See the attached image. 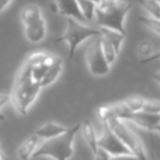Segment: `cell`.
I'll return each instance as SVG.
<instances>
[{"label": "cell", "mask_w": 160, "mask_h": 160, "mask_svg": "<svg viewBox=\"0 0 160 160\" xmlns=\"http://www.w3.org/2000/svg\"><path fill=\"white\" fill-rule=\"evenodd\" d=\"M41 89L40 82L34 81L32 78V67L24 62L17 73L10 93L11 102L18 113L27 115L30 108L38 99Z\"/></svg>", "instance_id": "cell-1"}, {"label": "cell", "mask_w": 160, "mask_h": 160, "mask_svg": "<svg viewBox=\"0 0 160 160\" xmlns=\"http://www.w3.org/2000/svg\"><path fill=\"white\" fill-rule=\"evenodd\" d=\"M81 127V123L71 126L67 133L55 138L46 139L36 148L32 159L40 157H51L54 160H69L73 155V142L76 134Z\"/></svg>", "instance_id": "cell-2"}, {"label": "cell", "mask_w": 160, "mask_h": 160, "mask_svg": "<svg viewBox=\"0 0 160 160\" xmlns=\"http://www.w3.org/2000/svg\"><path fill=\"white\" fill-rule=\"evenodd\" d=\"M131 3L124 0H118L115 3L107 8L97 7L94 20L99 28H108L115 30L126 35L124 22L127 13L131 10Z\"/></svg>", "instance_id": "cell-3"}, {"label": "cell", "mask_w": 160, "mask_h": 160, "mask_svg": "<svg viewBox=\"0 0 160 160\" xmlns=\"http://www.w3.org/2000/svg\"><path fill=\"white\" fill-rule=\"evenodd\" d=\"M94 36H101V32L99 29L91 28L89 25L83 24L82 22H79L76 19L68 18L67 19V28L65 33L57 38L55 42H65L68 43L69 49V58L72 59L77 48L79 45L86 40Z\"/></svg>", "instance_id": "cell-4"}, {"label": "cell", "mask_w": 160, "mask_h": 160, "mask_svg": "<svg viewBox=\"0 0 160 160\" xmlns=\"http://www.w3.org/2000/svg\"><path fill=\"white\" fill-rule=\"evenodd\" d=\"M103 125H105L129 149L132 155L137 157L139 160H148L144 144L142 142L140 138L125 124L124 121L112 118L105 121Z\"/></svg>", "instance_id": "cell-5"}, {"label": "cell", "mask_w": 160, "mask_h": 160, "mask_svg": "<svg viewBox=\"0 0 160 160\" xmlns=\"http://www.w3.org/2000/svg\"><path fill=\"white\" fill-rule=\"evenodd\" d=\"M86 60H87L88 69L91 75L97 76V77H102V76H107L110 72L111 66L108 64L102 53L100 36H97L96 40L87 48Z\"/></svg>", "instance_id": "cell-6"}, {"label": "cell", "mask_w": 160, "mask_h": 160, "mask_svg": "<svg viewBox=\"0 0 160 160\" xmlns=\"http://www.w3.org/2000/svg\"><path fill=\"white\" fill-rule=\"evenodd\" d=\"M103 133L100 137H98V146L104 149L110 156H122V155H132L129 149L105 125Z\"/></svg>", "instance_id": "cell-7"}, {"label": "cell", "mask_w": 160, "mask_h": 160, "mask_svg": "<svg viewBox=\"0 0 160 160\" xmlns=\"http://www.w3.org/2000/svg\"><path fill=\"white\" fill-rule=\"evenodd\" d=\"M126 122H132L146 131L153 132L160 124V114H149L145 112H132Z\"/></svg>", "instance_id": "cell-8"}, {"label": "cell", "mask_w": 160, "mask_h": 160, "mask_svg": "<svg viewBox=\"0 0 160 160\" xmlns=\"http://www.w3.org/2000/svg\"><path fill=\"white\" fill-rule=\"evenodd\" d=\"M55 3L57 7V12L62 16L76 19L77 21L82 23L87 22V20L80 11L77 0H55Z\"/></svg>", "instance_id": "cell-9"}, {"label": "cell", "mask_w": 160, "mask_h": 160, "mask_svg": "<svg viewBox=\"0 0 160 160\" xmlns=\"http://www.w3.org/2000/svg\"><path fill=\"white\" fill-rule=\"evenodd\" d=\"M46 34H47V28L44 18L32 23V24L25 25L24 27L25 38H27V40L29 42L34 43V44L42 42L46 38Z\"/></svg>", "instance_id": "cell-10"}, {"label": "cell", "mask_w": 160, "mask_h": 160, "mask_svg": "<svg viewBox=\"0 0 160 160\" xmlns=\"http://www.w3.org/2000/svg\"><path fill=\"white\" fill-rule=\"evenodd\" d=\"M70 127L62 126V124H58L55 122H46L43 124L41 127H38L34 134L38 136L40 139H51V138H55L57 136H60L62 134L67 133Z\"/></svg>", "instance_id": "cell-11"}, {"label": "cell", "mask_w": 160, "mask_h": 160, "mask_svg": "<svg viewBox=\"0 0 160 160\" xmlns=\"http://www.w3.org/2000/svg\"><path fill=\"white\" fill-rule=\"evenodd\" d=\"M62 68H64V62H62V59L60 57H56L54 64L52 65L51 67H48L45 72L43 79L40 81V86L41 88H46L48 86L53 85L56 80L58 79V77L60 76L62 71Z\"/></svg>", "instance_id": "cell-12"}, {"label": "cell", "mask_w": 160, "mask_h": 160, "mask_svg": "<svg viewBox=\"0 0 160 160\" xmlns=\"http://www.w3.org/2000/svg\"><path fill=\"white\" fill-rule=\"evenodd\" d=\"M40 142H41V139L35 135V134L29 136V137H28L18 148V157L20 158L21 160L32 159V156H33V153L35 152Z\"/></svg>", "instance_id": "cell-13"}, {"label": "cell", "mask_w": 160, "mask_h": 160, "mask_svg": "<svg viewBox=\"0 0 160 160\" xmlns=\"http://www.w3.org/2000/svg\"><path fill=\"white\" fill-rule=\"evenodd\" d=\"M43 18V13L41 8L38 5L34 3H30L21 9L20 11V19L23 25H29L32 23L36 22V21L41 20Z\"/></svg>", "instance_id": "cell-14"}, {"label": "cell", "mask_w": 160, "mask_h": 160, "mask_svg": "<svg viewBox=\"0 0 160 160\" xmlns=\"http://www.w3.org/2000/svg\"><path fill=\"white\" fill-rule=\"evenodd\" d=\"M81 131H82V136L85 138L86 142L88 144L89 148L92 150V153H94L98 149V136H97L96 129H94L92 123L89 120H85L81 123Z\"/></svg>", "instance_id": "cell-15"}, {"label": "cell", "mask_w": 160, "mask_h": 160, "mask_svg": "<svg viewBox=\"0 0 160 160\" xmlns=\"http://www.w3.org/2000/svg\"><path fill=\"white\" fill-rule=\"evenodd\" d=\"M99 30L101 32V36L104 38L107 41H109L113 45L115 51L118 52V54L120 53L121 48H122V44L124 42L126 35L121 33V32L115 31V30L108 29V28H99Z\"/></svg>", "instance_id": "cell-16"}, {"label": "cell", "mask_w": 160, "mask_h": 160, "mask_svg": "<svg viewBox=\"0 0 160 160\" xmlns=\"http://www.w3.org/2000/svg\"><path fill=\"white\" fill-rule=\"evenodd\" d=\"M100 43H101V49H102L103 55H104L108 64L111 66V65H113L114 62H116V59H118V52L115 51L113 45H112L109 41L105 40L104 38H102V36H100Z\"/></svg>", "instance_id": "cell-17"}, {"label": "cell", "mask_w": 160, "mask_h": 160, "mask_svg": "<svg viewBox=\"0 0 160 160\" xmlns=\"http://www.w3.org/2000/svg\"><path fill=\"white\" fill-rule=\"evenodd\" d=\"M78 5H79L80 11L85 17L87 21L94 20V14H96V9L98 6L94 2H92L91 0H77Z\"/></svg>", "instance_id": "cell-18"}, {"label": "cell", "mask_w": 160, "mask_h": 160, "mask_svg": "<svg viewBox=\"0 0 160 160\" xmlns=\"http://www.w3.org/2000/svg\"><path fill=\"white\" fill-rule=\"evenodd\" d=\"M142 8H144L147 12L151 16V18H155L160 20V2L157 0H136Z\"/></svg>", "instance_id": "cell-19"}, {"label": "cell", "mask_w": 160, "mask_h": 160, "mask_svg": "<svg viewBox=\"0 0 160 160\" xmlns=\"http://www.w3.org/2000/svg\"><path fill=\"white\" fill-rule=\"evenodd\" d=\"M145 101L146 99L142 98L140 96H132L128 97L124 100V103L126 104V107L131 110V112L135 113V112H142V108H144Z\"/></svg>", "instance_id": "cell-20"}, {"label": "cell", "mask_w": 160, "mask_h": 160, "mask_svg": "<svg viewBox=\"0 0 160 160\" xmlns=\"http://www.w3.org/2000/svg\"><path fill=\"white\" fill-rule=\"evenodd\" d=\"M137 53H138V55L142 57V59L150 57V56L155 53L153 43L148 40H144V41H142V42H139L137 45Z\"/></svg>", "instance_id": "cell-21"}, {"label": "cell", "mask_w": 160, "mask_h": 160, "mask_svg": "<svg viewBox=\"0 0 160 160\" xmlns=\"http://www.w3.org/2000/svg\"><path fill=\"white\" fill-rule=\"evenodd\" d=\"M139 22H142L144 25H146L149 30H151L155 33L159 34L160 35V20L155 18H147V17H138Z\"/></svg>", "instance_id": "cell-22"}, {"label": "cell", "mask_w": 160, "mask_h": 160, "mask_svg": "<svg viewBox=\"0 0 160 160\" xmlns=\"http://www.w3.org/2000/svg\"><path fill=\"white\" fill-rule=\"evenodd\" d=\"M47 53H44V52H35V53H32L29 57L25 59V62L28 65L33 68V67H36L38 65H42L43 62H44V58L46 56Z\"/></svg>", "instance_id": "cell-23"}, {"label": "cell", "mask_w": 160, "mask_h": 160, "mask_svg": "<svg viewBox=\"0 0 160 160\" xmlns=\"http://www.w3.org/2000/svg\"><path fill=\"white\" fill-rule=\"evenodd\" d=\"M142 112L149 113V114H160V101L147 100L146 99Z\"/></svg>", "instance_id": "cell-24"}, {"label": "cell", "mask_w": 160, "mask_h": 160, "mask_svg": "<svg viewBox=\"0 0 160 160\" xmlns=\"http://www.w3.org/2000/svg\"><path fill=\"white\" fill-rule=\"evenodd\" d=\"M46 70H47V67H45L43 64L38 65V66H36V67H33V68H32V78H33L34 81L40 82L41 80L43 79V77H44Z\"/></svg>", "instance_id": "cell-25"}, {"label": "cell", "mask_w": 160, "mask_h": 160, "mask_svg": "<svg viewBox=\"0 0 160 160\" xmlns=\"http://www.w3.org/2000/svg\"><path fill=\"white\" fill-rule=\"evenodd\" d=\"M93 156H94V160H110L112 157V156H110L104 149L100 148V147H98V149H97V151L93 153Z\"/></svg>", "instance_id": "cell-26"}, {"label": "cell", "mask_w": 160, "mask_h": 160, "mask_svg": "<svg viewBox=\"0 0 160 160\" xmlns=\"http://www.w3.org/2000/svg\"><path fill=\"white\" fill-rule=\"evenodd\" d=\"M9 102H11V96H10V93H0V109H2Z\"/></svg>", "instance_id": "cell-27"}, {"label": "cell", "mask_w": 160, "mask_h": 160, "mask_svg": "<svg viewBox=\"0 0 160 160\" xmlns=\"http://www.w3.org/2000/svg\"><path fill=\"white\" fill-rule=\"evenodd\" d=\"M158 59H160V51L155 52V53H153L150 57L145 58V59H142V60H140V62H142V64H148V62H156V60H158Z\"/></svg>", "instance_id": "cell-28"}, {"label": "cell", "mask_w": 160, "mask_h": 160, "mask_svg": "<svg viewBox=\"0 0 160 160\" xmlns=\"http://www.w3.org/2000/svg\"><path fill=\"white\" fill-rule=\"evenodd\" d=\"M110 160H139L134 155H122V156H114L111 157Z\"/></svg>", "instance_id": "cell-29"}, {"label": "cell", "mask_w": 160, "mask_h": 160, "mask_svg": "<svg viewBox=\"0 0 160 160\" xmlns=\"http://www.w3.org/2000/svg\"><path fill=\"white\" fill-rule=\"evenodd\" d=\"M118 0H101L100 5L98 6L99 8H107V7H110L112 6L113 3H115Z\"/></svg>", "instance_id": "cell-30"}, {"label": "cell", "mask_w": 160, "mask_h": 160, "mask_svg": "<svg viewBox=\"0 0 160 160\" xmlns=\"http://www.w3.org/2000/svg\"><path fill=\"white\" fill-rule=\"evenodd\" d=\"M12 0H0V12H2L6 10V8L11 3Z\"/></svg>", "instance_id": "cell-31"}, {"label": "cell", "mask_w": 160, "mask_h": 160, "mask_svg": "<svg viewBox=\"0 0 160 160\" xmlns=\"http://www.w3.org/2000/svg\"><path fill=\"white\" fill-rule=\"evenodd\" d=\"M152 79L155 80L156 82H158L160 85V71H158V72H155V73H152Z\"/></svg>", "instance_id": "cell-32"}, {"label": "cell", "mask_w": 160, "mask_h": 160, "mask_svg": "<svg viewBox=\"0 0 160 160\" xmlns=\"http://www.w3.org/2000/svg\"><path fill=\"white\" fill-rule=\"evenodd\" d=\"M0 160H9L7 157H6V155L3 153L2 150H0Z\"/></svg>", "instance_id": "cell-33"}, {"label": "cell", "mask_w": 160, "mask_h": 160, "mask_svg": "<svg viewBox=\"0 0 160 160\" xmlns=\"http://www.w3.org/2000/svg\"><path fill=\"white\" fill-rule=\"evenodd\" d=\"M153 132H156V133H158V134H159V135H160V124L158 125L157 127H156L155 131H153Z\"/></svg>", "instance_id": "cell-34"}, {"label": "cell", "mask_w": 160, "mask_h": 160, "mask_svg": "<svg viewBox=\"0 0 160 160\" xmlns=\"http://www.w3.org/2000/svg\"><path fill=\"white\" fill-rule=\"evenodd\" d=\"M91 1L96 3L97 6H99V5H100V2H101V0H91Z\"/></svg>", "instance_id": "cell-35"}, {"label": "cell", "mask_w": 160, "mask_h": 160, "mask_svg": "<svg viewBox=\"0 0 160 160\" xmlns=\"http://www.w3.org/2000/svg\"><path fill=\"white\" fill-rule=\"evenodd\" d=\"M0 121H5V115L1 112H0Z\"/></svg>", "instance_id": "cell-36"}, {"label": "cell", "mask_w": 160, "mask_h": 160, "mask_svg": "<svg viewBox=\"0 0 160 160\" xmlns=\"http://www.w3.org/2000/svg\"><path fill=\"white\" fill-rule=\"evenodd\" d=\"M157 1H159V2H160V0H157Z\"/></svg>", "instance_id": "cell-37"}, {"label": "cell", "mask_w": 160, "mask_h": 160, "mask_svg": "<svg viewBox=\"0 0 160 160\" xmlns=\"http://www.w3.org/2000/svg\"><path fill=\"white\" fill-rule=\"evenodd\" d=\"M0 150H1V148H0Z\"/></svg>", "instance_id": "cell-38"}]
</instances>
